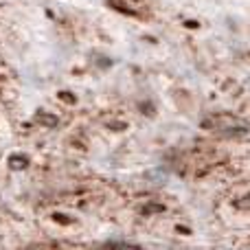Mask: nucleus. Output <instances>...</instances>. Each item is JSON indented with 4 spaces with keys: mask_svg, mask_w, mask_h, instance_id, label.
<instances>
[{
    "mask_svg": "<svg viewBox=\"0 0 250 250\" xmlns=\"http://www.w3.org/2000/svg\"><path fill=\"white\" fill-rule=\"evenodd\" d=\"M11 167L13 169H22V167H26V158H22V156H11Z\"/></svg>",
    "mask_w": 250,
    "mask_h": 250,
    "instance_id": "1",
    "label": "nucleus"
},
{
    "mask_svg": "<svg viewBox=\"0 0 250 250\" xmlns=\"http://www.w3.org/2000/svg\"><path fill=\"white\" fill-rule=\"evenodd\" d=\"M38 121L40 123H46V125H55L57 121L53 117H48V114H38Z\"/></svg>",
    "mask_w": 250,
    "mask_h": 250,
    "instance_id": "2",
    "label": "nucleus"
}]
</instances>
